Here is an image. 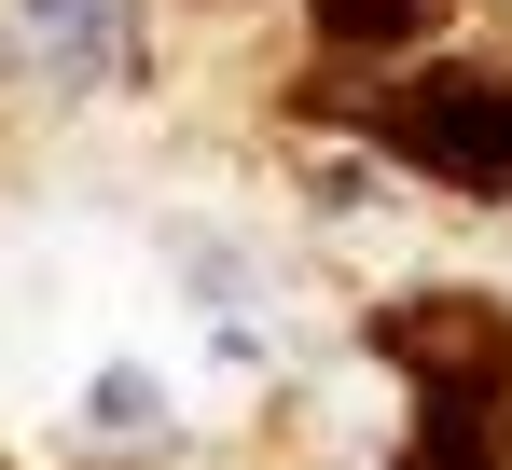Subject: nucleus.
Masks as SVG:
<instances>
[{"label": "nucleus", "instance_id": "7ed1b4c3", "mask_svg": "<svg viewBox=\"0 0 512 470\" xmlns=\"http://www.w3.org/2000/svg\"><path fill=\"white\" fill-rule=\"evenodd\" d=\"M84 429L97 443H167V374H153V360H111L84 388Z\"/></svg>", "mask_w": 512, "mask_h": 470}, {"label": "nucleus", "instance_id": "f257e3e1", "mask_svg": "<svg viewBox=\"0 0 512 470\" xmlns=\"http://www.w3.org/2000/svg\"><path fill=\"white\" fill-rule=\"evenodd\" d=\"M360 125H374L402 166H429V180L499 194V208H512V83L485 70V56H429V70H416V83H388Z\"/></svg>", "mask_w": 512, "mask_h": 470}, {"label": "nucleus", "instance_id": "20e7f679", "mask_svg": "<svg viewBox=\"0 0 512 470\" xmlns=\"http://www.w3.org/2000/svg\"><path fill=\"white\" fill-rule=\"evenodd\" d=\"M416 28H429V0H319V56H388Z\"/></svg>", "mask_w": 512, "mask_h": 470}, {"label": "nucleus", "instance_id": "f03ea898", "mask_svg": "<svg viewBox=\"0 0 512 470\" xmlns=\"http://www.w3.org/2000/svg\"><path fill=\"white\" fill-rule=\"evenodd\" d=\"M14 56H28V83H56V97L125 83V0H14Z\"/></svg>", "mask_w": 512, "mask_h": 470}]
</instances>
